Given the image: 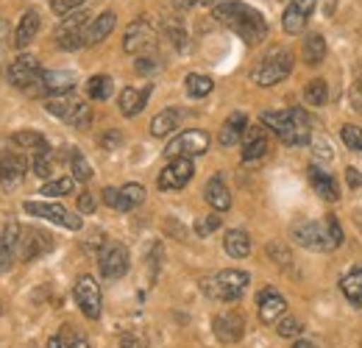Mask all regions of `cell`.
<instances>
[{
    "mask_svg": "<svg viewBox=\"0 0 362 348\" xmlns=\"http://www.w3.org/2000/svg\"><path fill=\"white\" fill-rule=\"evenodd\" d=\"M317 0H290L284 14H281V25L287 34H301L310 23V17L315 14Z\"/></svg>",
    "mask_w": 362,
    "mask_h": 348,
    "instance_id": "obj_16",
    "label": "cell"
},
{
    "mask_svg": "<svg viewBox=\"0 0 362 348\" xmlns=\"http://www.w3.org/2000/svg\"><path fill=\"white\" fill-rule=\"evenodd\" d=\"M53 251V237L37 228V226H28L20 231V243H17V257L23 262H34L40 257H45Z\"/></svg>",
    "mask_w": 362,
    "mask_h": 348,
    "instance_id": "obj_8",
    "label": "cell"
},
{
    "mask_svg": "<svg viewBox=\"0 0 362 348\" xmlns=\"http://www.w3.org/2000/svg\"><path fill=\"white\" fill-rule=\"evenodd\" d=\"M262 126L268 129L290 148H301L310 142V117L304 109H287V112H265Z\"/></svg>",
    "mask_w": 362,
    "mask_h": 348,
    "instance_id": "obj_2",
    "label": "cell"
},
{
    "mask_svg": "<svg viewBox=\"0 0 362 348\" xmlns=\"http://www.w3.org/2000/svg\"><path fill=\"white\" fill-rule=\"evenodd\" d=\"M78 212L81 215H92L95 212V198H92L90 192H81L78 195Z\"/></svg>",
    "mask_w": 362,
    "mask_h": 348,
    "instance_id": "obj_51",
    "label": "cell"
},
{
    "mask_svg": "<svg viewBox=\"0 0 362 348\" xmlns=\"http://www.w3.org/2000/svg\"><path fill=\"white\" fill-rule=\"evenodd\" d=\"M170 3H173V6L179 8V11H187V8H192V6L198 3V0H170Z\"/></svg>",
    "mask_w": 362,
    "mask_h": 348,
    "instance_id": "obj_54",
    "label": "cell"
},
{
    "mask_svg": "<svg viewBox=\"0 0 362 348\" xmlns=\"http://www.w3.org/2000/svg\"><path fill=\"white\" fill-rule=\"evenodd\" d=\"M47 348H90V343L81 332H76L73 326H64L47 340Z\"/></svg>",
    "mask_w": 362,
    "mask_h": 348,
    "instance_id": "obj_33",
    "label": "cell"
},
{
    "mask_svg": "<svg viewBox=\"0 0 362 348\" xmlns=\"http://www.w3.org/2000/svg\"><path fill=\"white\" fill-rule=\"evenodd\" d=\"M268 153V134L265 126H248L243 137V162H259Z\"/></svg>",
    "mask_w": 362,
    "mask_h": 348,
    "instance_id": "obj_22",
    "label": "cell"
},
{
    "mask_svg": "<svg viewBox=\"0 0 362 348\" xmlns=\"http://www.w3.org/2000/svg\"><path fill=\"white\" fill-rule=\"evenodd\" d=\"M67 123H70L73 129H81V131L90 129V123H92V109H90V103H84V100H81V103H78V109L73 112V117H70Z\"/></svg>",
    "mask_w": 362,
    "mask_h": 348,
    "instance_id": "obj_44",
    "label": "cell"
},
{
    "mask_svg": "<svg viewBox=\"0 0 362 348\" xmlns=\"http://www.w3.org/2000/svg\"><path fill=\"white\" fill-rule=\"evenodd\" d=\"M276 332H279L281 337H298V335L304 332V326H301V320H298V318L284 315V318L276 323Z\"/></svg>",
    "mask_w": 362,
    "mask_h": 348,
    "instance_id": "obj_43",
    "label": "cell"
},
{
    "mask_svg": "<svg viewBox=\"0 0 362 348\" xmlns=\"http://www.w3.org/2000/svg\"><path fill=\"white\" fill-rule=\"evenodd\" d=\"M218 228H221V215H204V218L195 220V234L198 237H209Z\"/></svg>",
    "mask_w": 362,
    "mask_h": 348,
    "instance_id": "obj_46",
    "label": "cell"
},
{
    "mask_svg": "<svg viewBox=\"0 0 362 348\" xmlns=\"http://www.w3.org/2000/svg\"><path fill=\"white\" fill-rule=\"evenodd\" d=\"M0 312H3V301H0Z\"/></svg>",
    "mask_w": 362,
    "mask_h": 348,
    "instance_id": "obj_58",
    "label": "cell"
},
{
    "mask_svg": "<svg viewBox=\"0 0 362 348\" xmlns=\"http://www.w3.org/2000/svg\"><path fill=\"white\" fill-rule=\"evenodd\" d=\"M40 14L31 8V11H25L23 14V20H20V25H17V31H14V45L17 47H25V45H31V40L40 34Z\"/></svg>",
    "mask_w": 362,
    "mask_h": 348,
    "instance_id": "obj_30",
    "label": "cell"
},
{
    "mask_svg": "<svg viewBox=\"0 0 362 348\" xmlns=\"http://www.w3.org/2000/svg\"><path fill=\"white\" fill-rule=\"evenodd\" d=\"M245 131H248V115H245V112H231L226 117V123L221 126L218 142H221L223 148H231V145H237V142L245 137Z\"/></svg>",
    "mask_w": 362,
    "mask_h": 348,
    "instance_id": "obj_23",
    "label": "cell"
},
{
    "mask_svg": "<svg viewBox=\"0 0 362 348\" xmlns=\"http://www.w3.org/2000/svg\"><path fill=\"white\" fill-rule=\"evenodd\" d=\"M206 151H209V134L201 129H189L170 139V145L165 148V156L168 159H192Z\"/></svg>",
    "mask_w": 362,
    "mask_h": 348,
    "instance_id": "obj_6",
    "label": "cell"
},
{
    "mask_svg": "<svg viewBox=\"0 0 362 348\" xmlns=\"http://www.w3.org/2000/svg\"><path fill=\"white\" fill-rule=\"evenodd\" d=\"M23 209H25L28 215H34V218L59 223V226H64V228H70V231H78V228H81V218L73 215V212H67V209L59 207V204H47V201H25Z\"/></svg>",
    "mask_w": 362,
    "mask_h": 348,
    "instance_id": "obj_10",
    "label": "cell"
},
{
    "mask_svg": "<svg viewBox=\"0 0 362 348\" xmlns=\"http://www.w3.org/2000/svg\"><path fill=\"white\" fill-rule=\"evenodd\" d=\"M73 296H76L78 309H81L90 320H98V318H100V287H98V282H95L92 276H81V279L76 282Z\"/></svg>",
    "mask_w": 362,
    "mask_h": 348,
    "instance_id": "obj_15",
    "label": "cell"
},
{
    "mask_svg": "<svg viewBox=\"0 0 362 348\" xmlns=\"http://www.w3.org/2000/svg\"><path fill=\"white\" fill-rule=\"evenodd\" d=\"M248 282H251V276L245 273V270H221V273H215V276H209V279H204L201 282V290L209 296V298H215V301H240L243 298V293L248 290Z\"/></svg>",
    "mask_w": 362,
    "mask_h": 348,
    "instance_id": "obj_3",
    "label": "cell"
},
{
    "mask_svg": "<svg viewBox=\"0 0 362 348\" xmlns=\"http://www.w3.org/2000/svg\"><path fill=\"white\" fill-rule=\"evenodd\" d=\"M310 184H313V190H315L323 201H337V198H340L337 181L332 178V173L320 170L317 165H313V168H310Z\"/></svg>",
    "mask_w": 362,
    "mask_h": 348,
    "instance_id": "obj_27",
    "label": "cell"
},
{
    "mask_svg": "<svg viewBox=\"0 0 362 348\" xmlns=\"http://www.w3.org/2000/svg\"><path fill=\"white\" fill-rule=\"evenodd\" d=\"M78 98L76 95H70V92H64V95H53V98H47V103H45V109L53 115V117H62L64 123L73 117V112L78 109Z\"/></svg>",
    "mask_w": 362,
    "mask_h": 348,
    "instance_id": "obj_29",
    "label": "cell"
},
{
    "mask_svg": "<svg viewBox=\"0 0 362 348\" xmlns=\"http://www.w3.org/2000/svg\"><path fill=\"white\" fill-rule=\"evenodd\" d=\"M90 25V14L87 11H73L62 20V25L56 28V45L62 50H78L84 45V31Z\"/></svg>",
    "mask_w": 362,
    "mask_h": 348,
    "instance_id": "obj_7",
    "label": "cell"
},
{
    "mask_svg": "<svg viewBox=\"0 0 362 348\" xmlns=\"http://www.w3.org/2000/svg\"><path fill=\"white\" fill-rule=\"evenodd\" d=\"M6 45H8V23H6V17L0 14V53H3Z\"/></svg>",
    "mask_w": 362,
    "mask_h": 348,
    "instance_id": "obj_53",
    "label": "cell"
},
{
    "mask_svg": "<svg viewBox=\"0 0 362 348\" xmlns=\"http://www.w3.org/2000/svg\"><path fill=\"white\" fill-rule=\"evenodd\" d=\"M98 267H100V276L109 282L123 279L129 273V248L120 243H109L98 257Z\"/></svg>",
    "mask_w": 362,
    "mask_h": 348,
    "instance_id": "obj_11",
    "label": "cell"
},
{
    "mask_svg": "<svg viewBox=\"0 0 362 348\" xmlns=\"http://www.w3.org/2000/svg\"><path fill=\"white\" fill-rule=\"evenodd\" d=\"M293 73V53L290 50H273L268 53L251 73L257 87H273L279 81H284Z\"/></svg>",
    "mask_w": 362,
    "mask_h": 348,
    "instance_id": "obj_4",
    "label": "cell"
},
{
    "mask_svg": "<svg viewBox=\"0 0 362 348\" xmlns=\"http://www.w3.org/2000/svg\"><path fill=\"white\" fill-rule=\"evenodd\" d=\"M28 173V159L11 148L0 151V187L3 190H14Z\"/></svg>",
    "mask_w": 362,
    "mask_h": 348,
    "instance_id": "obj_13",
    "label": "cell"
},
{
    "mask_svg": "<svg viewBox=\"0 0 362 348\" xmlns=\"http://www.w3.org/2000/svg\"><path fill=\"white\" fill-rule=\"evenodd\" d=\"M148 98H151V84H148V87H142V89L126 87L123 92H120V100H117L120 115H126V117H136V115L145 109Z\"/></svg>",
    "mask_w": 362,
    "mask_h": 348,
    "instance_id": "obj_24",
    "label": "cell"
},
{
    "mask_svg": "<svg viewBox=\"0 0 362 348\" xmlns=\"http://www.w3.org/2000/svg\"><path fill=\"white\" fill-rule=\"evenodd\" d=\"M76 87V76L73 73H67V70H47L42 73V79H40V84L34 89V95H40V92H45V95H64V92H70V89Z\"/></svg>",
    "mask_w": 362,
    "mask_h": 348,
    "instance_id": "obj_21",
    "label": "cell"
},
{
    "mask_svg": "<svg viewBox=\"0 0 362 348\" xmlns=\"http://www.w3.org/2000/svg\"><path fill=\"white\" fill-rule=\"evenodd\" d=\"M192 173H195L192 159H170V162L162 168L156 184H159V190H165V192H176V190L189 184Z\"/></svg>",
    "mask_w": 362,
    "mask_h": 348,
    "instance_id": "obj_14",
    "label": "cell"
},
{
    "mask_svg": "<svg viewBox=\"0 0 362 348\" xmlns=\"http://www.w3.org/2000/svg\"><path fill=\"white\" fill-rule=\"evenodd\" d=\"M20 223L17 220H8L0 226V273L11 267V260L17 254V243H20Z\"/></svg>",
    "mask_w": 362,
    "mask_h": 348,
    "instance_id": "obj_20",
    "label": "cell"
},
{
    "mask_svg": "<svg viewBox=\"0 0 362 348\" xmlns=\"http://www.w3.org/2000/svg\"><path fill=\"white\" fill-rule=\"evenodd\" d=\"M84 6V0H50V8L59 14V17H67L73 11H78Z\"/></svg>",
    "mask_w": 362,
    "mask_h": 348,
    "instance_id": "obj_48",
    "label": "cell"
},
{
    "mask_svg": "<svg viewBox=\"0 0 362 348\" xmlns=\"http://www.w3.org/2000/svg\"><path fill=\"white\" fill-rule=\"evenodd\" d=\"M40 192L47 195V198H64V195H73V192H76V178H73V175L53 178V181H47Z\"/></svg>",
    "mask_w": 362,
    "mask_h": 348,
    "instance_id": "obj_37",
    "label": "cell"
},
{
    "mask_svg": "<svg viewBox=\"0 0 362 348\" xmlns=\"http://www.w3.org/2000/svg\"><path fill=\"white\" fill-rule=\"evenodd\" d=\"M145 201V187L139 184H126V187H106L103 190V204L117 209V212H132Z\"/></svg>",
    "mask_w": 362,
    "mask_h": 348,
    "instance_id": "obj_12",
    "label": "cell"
},
{
    "mask_svg": "<svg viewBox=\"0 0 362 348\" xmlns=\"http://www.w3.org/2000/svg\"><path fill=\"white\" fill-rule=\"evenodd\" d=\"M70 168H73V178L76 181H90L92 178V168H90V162L84 159V153L81 151H70Z\"/></svg>",
    "mask_w": 362,
    "mask_h": 348,
    "instance_id": "obj_40",
    "label": "cell"
},
{
    "mask_svg": "<svg viewBox=\"0 0 362 348\" xmlns=\"http://www.w3.org/2000/svg\"><path fill=\"white\" fill-rule=\"evenodd\" d=\"M212 329H215V337L221 343H240L243 335H245V320H243L240 312H223V315L215 318Z\"/></svg>",
    "mask_w": 362,
    "mask_h": 348,
    "instance_id": "obj_18",
    "label": "cell"
},
{
    "mask_svg": "<svg viewBox=\"0 0 362 348\" xmlns=\"http://www.w3.org/2000/svg\"><path fill=\"white\" fill-rule=\"evenodd\" d=\"M198 3H201V6H209V3H215V0H198Z\"/></svg>",
    "mask_w": 362,
    "mask_h": 348,
    "instance_id": "obj_57",
    "label": "cell"
},
{
    "mask_svg": "<svg viewBox=\"0 0 362 348\" xmlns=\"http://www.w3.org/2000/svg\"><path fill=\"white\" fill-rule=\"evenodd\" d=\"M115 23H117L115 11H103V14H98L90 25H87V31H84V45L92 47V45L103 42V40L115 31Z\"/></svg>",
    "mask_w": 362,
    "mask_h": 348,
    "instance_id": "obj_26",
    "label": "cell"
},
{
    "mask_svg": "<svg viewBox=\"0 0 362 348\" xmlns=\"http://www.w3.org/2000/svg\"><path fill=\"white\" fill-rule=\"evenodd\" d=\"M123 348H145V343L136 337H123Z\"/></svg>",
    "mask_w": 362,
    "mask_h": 348,
    "instance_id": "obj_55",
    "label": "cell"
},
{
    "mask_svg": "<svg viewBox=\"0 0 362 348\" xmlns=\"http://www.w3.org/2000/svg\"><path fill=\"white\" fill-rule=\"evenodd\" d=\"M123 50L132 53V56H151V53H156V34H153V28L145 20H134L126 28Z\"/></svg>",
    "mask_w": 362,
    "mask_h": 348,
    "instance_id": "obj_9",
    "label": "cell"
},
{
    "mask_svg": "<svg viewBox=\"0 0 362 348\" xmlns=\"http://www.w3.org/2000/svg\"><path fill=\"white\" fill-rule=\"evenodd\" d=\"M346 181H349V187L351 190H360L362 187V175L357 168H346Z\"/></svg>",
    "mask_w": 362,
    "mask_h": 348,
    "instance_id": "obj_52",
    "label": "cell"
},
{
    "mask_svg": "<svg viewBox=\"0 0 362 348\" xmlns=\"http://www.w3.org/2000/svg\"><path fill=\"white\" fill-rule=\"evenodd\" d=\"M31 170L40 175V178H50L53 175V153H37L31 156Z\"/></svg>",
    "mask_w": 362,
    "mask_h": 348,
    "instance_id": "obj_42",
    "label": "cell"
},
{
    "mask_svg": "<svg viewBox=\"0 0 362 348\" xmlns=\"http://www.w3.org/2000/svg\"><path fill=\"white\" fill-rule=\"evenodd\" d=\"M215 20L231 28L245 45H262L268 37V20L243 0H221L215 6Z\"/></svg>",
    "mask_w": 362,
    "mask_h": 348,
    "instance_id": "obj_1",
    "label": "cell"
},
{
    "mask_svg": "<svg viewBox=\"0 0 362 348\" xmlns=\"http://www.w3.org/2000/svg\"><path fill=\"white\" fill-rule=\"evenodd\" d=\"M293 240L304 248H313V251H329V240H326V223H317V220H304V223H296L293 226Z\"/></svg>",
    "mask_w": 362,
    "mask_h": 348,
    "instance_id": "obj_17",
    "label": "cell"
},
{
    "mask_svg": "<svg viewBox=\"0 0 362 348\" xmlns=\"http://www.w3.org/2000/svg\"><path fill=\"white\" fill-rule=\"evenodd\" d=\"M165 37L176 45L179 50H187V31L181 28L179 20H168V23H165Z\"/></svg>",
    "mask_w": 362,
    "mask_h": 348,
    "instance_id": "obj_41",
    "label": "cell"
},
{
    "mask_svg": "<svg viewBox=\"0 0 362 348\" xmlns=\"http://www.w3.org/2000/svg\"><path fill=\"white\" fill-rule=\"evenodd\" d=\"M120 142H123L120 131H106V134L100 137V145H103L106 151H115V148H120Z\"/></svg>",
    "mask_w": 362,
    "mask_h": 348,
    "instance_id": "obj_50",
    "label": "cell"
},
{
    "mask_svg": "<svg viewBox=\"0 0 362 348\" xmlns=\"http://www.w3.org/2000/svg\"><path fill=\"white\" fill-rule=\"evenodd\" d=\"M42 64H40V59L37 56H28V53H23V56H17L11 64H8V70H6V79H8V84L17 89H25V92H34L37 84H40V79H42Z\"/></svg>",
    "mask_w": 362,
    "mask_h": 348,
    "instance_id": "obj_5",
    "label": "cell"
},
{
    "mask_svg": "<svg viewBox=\"0 0 362 348\" xmlns=\"http://www.w3.org/2000/svg\"><path fill=\"white\" fill-rule=\"evenodd\" d=\"M179 123H181L179 109H165V112H159V115L151 120V134H153V137H168V134L176 131Z\"/></svg>",
    "mask_w": 362,
    "mask_h": 348,
    "instance_id": "obj_34",
    "label": "cell"
},
{
    "mask_svg": "<svg viewBox=\"0 0 362 348\" xmlns=\"http://www.w3.org/2000/svg\"><path fill=\"white\" fill-rule=\"evenodd\" d=\"M11 142H14L17 148H25L31 156H37V153H47V151H50L47 139L40 134V131H17V134L11 137Z\"/></svg>",
    "mask_w": 362,
    "mask_h": 348,
    "instance_id": "obj_32",
    "label": "cell"
},
{
    "mask_svg": "<svg viewBox=\"0 0 362 348\" xmlns=\"http://www.w3.org/2000/svg\"><path fill=\"white\" fill-rule=\"evenodd\" d=\"M326 98H329V87H326L323 79H313V81L304 87V100H307L310 106H323Z\"/></svg>",
    "mask_w": 362,
    "mask_h": 348,
    "instance_id": "obj_39",
    "label": "cell"
},
{
    "mask_svg": "<svg viewBox=\"0 0 362 348\" xmlns=\"http://www.w3.org/2000/svg\"><path fill=\"white\" fill-rule=\"evenodd\" d=\"M204 198H206V204H209L215 212H228V207H231V192H228V187L223 184L221 175H212V178L206 181Z\"/></svg>",
    "mask_w": 362,
    "mask_h": 348,
    "instance_id": "obj_25",
    "label": "cell"
},
{
    "mask_svg": "<svg viewBox=\"0 0 362 348\" xmlns=\"http://www.w3.org/2000/svg\"><path fill=\"white\" fill-rule=\"evenodd\" d=\"M257 304H259V318H262V323H279L284 315H287V301H284V296L281 293H276L273 287H265L259 296H257Z\"/></svg>",
    "mask_w": 362,
    "mask_h": 348,
    "instance_id": "obj_19",
    "label": "cell"
},
{
    "mask_svg": "<svg viewBox=\"0 0 362 348\" xmlns=\"http://www.w3.org/2000/svg\"><path fill=\"white\" fill-rule=\"evenodd\" d=\"M340 290H343V296H346L351 304L362 306V265H357V267H351V270L343 273Z\"/></svg>",
    "mask_w": 362,
    "mask_h": 348,
    "instance_id": "obj_31",
    "label": "cell"
},
{
    "mask_svg": "<svg viewBox=\"0 0 362 348\" xmlns=\"http://www.w3.org/2000/svg\"><path fill=\"white\" fill-rule=\"evenodd\" d=\"M112 79L109 76H92L90 81H87V95H90L92 100H109L112 98Z\"/></svg>",
    "mask_w": 362,
    "mask_h": 348,
    "instance_id": "obj_38",
    "label": "cell"
},
{
    "mask_svg": "<svg viewBox=\"0 0 362 348\" xmlns=\"http://www.w3.org/2000/svg\"><path fill=\"white\" fill-rule=\"evenodd\" d=\"M223 248H226L228 257H234V260H245V257L251 254V237H248V231H243V228H231V231H226V237H223Z\"/></svg>",
    "mask_w": 362,
    "mask_h": 348,
    "instance_id": "obj_28",
    "label": "cell"
},
{
    "mask_svg": "<svg viewBox=\"0 0 362 348\" xmlns=\"http://www.w3.org/2000/svg\"><path fill=\"white\" fill-rule=\"evenodd\" d=\"M293 348H317V346H315V343H310V340H298Z\"/></svg>",
    "mask_w": 362,
    "mask_h": 348,
    "instance_id": "obj_56",
    "label": "cell"
},
{
    "mask_svg": "<svg viewBox=\"0 0 362 348\" xmlns=\"http://www.w3.org/2000/svg\"><path fill=\"white\" fill-rule=\"evenodd\" d=\"M340 137H343L346 148H351V151H360V153H362V129H360V126H343Z\"/></svg>",
    "mask_w": 362,
    "mask_h": 348,
    "instance_id": "obj_47",
    "label": "cell"
},
{
    "mask_svg": "<svg viewBox=\"0 0 362 348\" xmlns=\"http://www.w3.org/2000/svg\"><path fill=\"white\" fill-rule=\"evenodd\" d=\"M323 223H326V240H329V251H332V248H337L343 243V228H340V223H337L334 215H329Z\"/></svg>",
    "mask_w": 362,
    "mask_h": 348,
    "instance_id": "obj_45",
    "label": "cell"
},
{
    "mask_svg": "<svg viewBox=\"0 0 362 348\" xmlns=\"http://www.w3.org/2000/svg\"><path fill=\"white\" fill-rule=\"evenodd\" d=\"M184 87H187V95L189 98H206L212 89H215V81L209 76H201V73H189L184 79Z\"/></svg>",
    "mask_w": 362,
    "mask_h": 348,
    "instance_id": "obj_36",
    "label": "cell"
},
{
    "mask_svg": "<svg viewBox=\"0 0 362 348\" xmlns=\"http://www.w3.org/2000/svg\"><path fill=\"white\" fill-rule=\"evenodd\" d=\"M301 53H304V62L315 67V64H320L326 59V40L320 34H310L304 40V45H301Z\"/></svg>",
    "mask_w": 362,
    "mask_h": 348,
    "instance_id": "obj_35",
    "label": "cell"
},
{
    "mask_svg": "<svg viewBox=\"0 0 362 348\" xmlns=\"http://www.w3.org/2000/svg\"><path fill=\"white\" fill-rule=\"evenodd\" d=\"M156 67H159V56H156V53H151V56H139V59H136V70H139V73H153Z\"/></svg>",
    "mask_w": 362,
    "mask_h": 348,
    "instance_id": "obj_49",
    "label": "cell"
}]
</instances>
